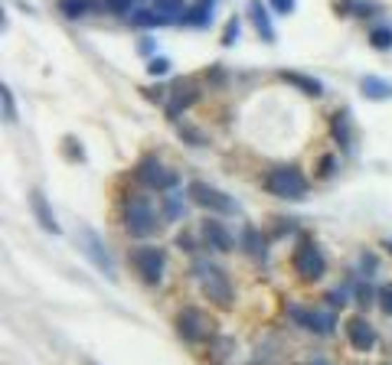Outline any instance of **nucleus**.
Here are the masks:
<instances>
[{"mask_svg": "<svg viewBox=\"0 0 392 365\" xmlns=\"http://www.w3.org/2000/svg\"><path fill=\"white\" fill-rule=\"evenodd\" d=\"M177 333H180V339H187V343H203V339H210L212 326H210V319H206L203 310L190 307L177 317Z\"/></svg>", "mask_w": 392, "mask_h": 365, "instance_id": "6e6552de", "label": "nucleus"}, {"mask_svg": "<svg viewBox=\"0 0 392 365\" xmlns=\"http://www.w3.org/2000/svg\"><path fill=\"white\" fill-rule=\"evenodd\" d=\"M66 147L72 150V160H82V147H79V144L72 141V137H69V141H66Z\"/></svg>", "mask_w": 392, "mask_h": 365, "instance_id": "473e14b6", "label": "nucleus"}, {"mask_svg": "<svg viewBox=\"0 0 392 365\" xmlns=\"http://www.w3.org/2000/svg\"><path fill=\"white\" fill-rule=\"evenodd\" d=\"M242 248L255 258H265V235H259L252 225H245V232H242Z\"/></svg>", "mask_w": 392, "mask_h": 365, "instance_id": "f3484780", "label": "nucleus"}, {"mask_svg": "<svg viewBox=\"0 0 392 365\" xmlns=\"http://www.w3.org/2000/svg\"><path fill=\"white\" fill-rule=\"evenodd\" d=\"M29 202H33V216H36V222L43 225L49 235H59V222L53 219V209H49L46 196H43L39 189H33V193H29Z\"/></svg>", "mask_w": 392, "mask_h": 365, "instance_id": "f8f14e48", "label": "nucleus"}, {"mask_svg": "<svg viewBox=\"0 0 392 365\" xmlns=\"http://www.w3.org/2000/svg\"><path fill=\"white\" fill-rule=\"evenodd\" d=\"M376 300H379V310H383L386 317H392V284H386V287H379V294H376Z\"/></svg>", "mask_w": 392, "mask_h": 365, "instance_id": "b1692460", "label": "nucleus"}, {"mask_svg": "<svg viewBox=\"0 0 392 365\" xmlns=\"http://www.w3.org/2000/svg\"><path fill=\"white\" fill-rule=\"evenodd\" d=\"M271 7H275L278 13H291V10H295V0H271Z\"/></svg>", "mask_w": 392, "mask_h": 365, "instance_id": "c85d7f7f", "label": "nucleus"}, {"mask_svg": "<svg viewBox=\"0 0 392 365\" xmlns=\"http://www.w3.org/2000/svg\"><path fill=\"white\" fill-rule=\"evenodd\" d=\"M88 7H92V0H59V10H62L66 17H72V20L82 17Z\"/></svg>", "mask_w": 392, "mask_h": 365, "instance_id": "aec40b11", "label": "nucleus"}, {"mask_svg": "<svg viewBox=\"0 0 392 365\" xmlns=\"http://www.w3.org/2000/svg\"><path fill=\"white\" fill-rule=\"evenodd\" d=\"M370 43H373L376 49H389L392 46V29L389 27H376L373 33H370Z\"/></svg>", "mask_w": 392, "mask_h": 365, "instance_id": "412c9836", "label": "nucleus"}, {"mask_svg": "<svg viewBox=\"0 0 392 365\" xmlns=\"http://www.w3.org/2000/svg\"><path fill=\"white\" fill-rule=\"evenodd\" d=\"M360 92H363L366 98L383 102V98H392V85H386L383 78H363V82H360Z\"/></svg>", "mask_w": 392, "mask_h": 365, "instance_id": "dca6fc26", "label": "nucleus"}, {"mask_svg": "<svg viewBox=\"0 0 392 365\" xmlns=\"http://www.w3.org/2000/svg\"><path fill=\"white\" fill-rule=\"evenodd\" d=\"M327 261H324V254H320V248H317L311 238H304V242L295 248V271L301 281H317L320 274H324Z\"/></svg>", "mask_w": 392, "mask_h": 365, "instance_id": "39448f33", "label": "nucleus"}, {"mask_svg": "<svg viewBox=\"0 0 392 365\" xmlns=\"http://www.w3.org/2000/svg\"><path fill=\"white\" fill-rule=\"evenodd\" d=\"M383 248H386V252H392V242H383Z\"/></svg>", "mask_w": 392, "mask_h": 365, "instance_id": "72a5a7b5", "label": "nucleus"}, {"mask_svg": "<svg viewBox=\"0 0 392 365\" xmlns=\"http://www.w3.org/2000/svg\"><path fill=\"white\" fill-rule=\"evenodd\" d=\"M346 339H350V346L360 349V352H370L376 346V329L366 323L363 317H353L346 323Z\"/></svg>", "mask_w": 392, "mask_h": 365, "instance_id": "9d476101", "label": "nucleus"}, {"mask_svg": "<svg viewBox=\"0 0 392 365\" xmlns=\"http://www.w3.org/2000/svg\"><path fill=\"white\" fill-rule=\"evenodd\" d=\"M196 274H200L206 297H210L212 303H219V307H229V303H232V284H229V277H226L216 264H206V261L196 264Z\"/></svg>", "mask_w": 392, "mask_h": 365, "instance_id": "20e7f679", "label": "nucleus"}, {"mask_svg": "<svg viewBox=\"0 0 392 365\" xmlns=\"http://www.w3.org/2000/svg\"><path fill=\"white\" fill-rule=\"evenodd\" d=\"M121 222H125L128 235L134 238H147L157 225V212H154V202L147 196H128L125 199V209H121Z\"/></svg>", "mask_w": 392, "mask_h": 365, "instance_id": "f257e3e1", "label": "nucleus"}, {"mask_svg": "<svg viewBox=\"0 0 392 365\" xmlns=\"http://www.w3.org/2000/svg\"><path fill=\"white\" fill-rule=\"evenodd\" d=\"M134 23H137V27H154V23H163V20L157 17L154 10H141V13L134 17Z\"/></svg>", "mask_w": 392, "mask_h": 365, "instance_id": "393cba45", "label": "nucleus"}, {"mask_svg": "<svg viewBox=\"0 0 392 365\" xmlns=\"http://www.w3.org/2000/svg\"><path fill=\"white\" fill-rule=\"evenodd\" d=\"M249 17L252 23H255V29H259L262 39H275V33H271V20H268V10L262 0H249Z\"/></svg>", "mask_w": 392, "mask_h": 365, "instance_id": "4468645a", "label": "nucleus"}, {"mask_svg": "<svg viewBox=\"0 0 392 365\" xmlns=\"http://www.w3.org/2000/svg\"><path fill=\"white\" fill-rule=\"evenodd\" d=\"M108 7L115 10V13H125V10L131 7V0H108Z\"/></svg>", "mask_w": 392, "mask_h": 365, "instance_id": "c756f323", "label": "nucleus"}, {"mask_svg": "<svg viewBox=\"0 0 392 365\" xmlns=\"http://www.w3.org/2000/svg\"><path fill=\"white\" fill-rule=\"evenodd\" d=\"M180 212H183V209H180V202H177V199H170V202H163V216L170 219V222H173V219H180Z\"/></svg>", "mask_w": 392, "mask_h": 365, "instance_id": "cd10ccee", "label": "nucleus"}, {"mask_svg": "<svg viewBox=\"0 0 392 365\" xmlns=\"http://www.w3.org/2000/svg\"><path fill=\"white\" fill-rule=\"evenodd\" d=\"M236 33H239V20H229V29H226V43H232V39H236Z\"/></svg>", "mask_w": 392, "mask_h": 365, "instance_id": "2f4dec72", "label": "nucleus"}, {"mask_svg": "<svg viewBox=\"0 0 392 365\" xmlns=\"http://www.w3.org/2000/svg\"><path fill=\"white\" fill-rule=\"evenodd\" d=\"M210 4H212V0H210Z\"/></svg>", "mask_w": 392, "mask_h": 365, "instance_id": "c9c22d12", "label": "nucleus"}, {"mask_svg": "<svg viewBox=\"0 0 392 365\" xmlns=\"http://www.w3.org/2000/svg\"><path fill=\"white\" fill-rule=\"evenodd\" d=\"M0 95H4V114H7L10 121H13V118H17V108H13V95H10V88H7V85L0 88Z\"/></svg>", "mask_w": 392, "mask_h": 365, "instance_id": "a878e982", "label": "nucleus"}, {"mask_svg": "<svg viewBox=\"0 0 392 365\" xmlns=\"http://www.w3.org/2000/svg\"><path fill=\"white\" fill-rule=\"evenodd\" d=\"M147 72L151 75H167L170 72V62H167V59H151V62H147Z\"/></svg>", "mask_w": 392, "mask_h": 365, "instance_id": "bb28decb", "label": "nucleus"}, {"mask_svg": "<svg viewBox=\"0 0 392 365\" xmlns=\"http://www.w3.org/2000/svg\"><path fill=\"white\" fill-rule=\"evenodd\" d=\"M307 329H314V333H330L334 329V310H311V323Z\"/></svg>", "mask_w": 392, "mask_h": 365, "instance_id": "6ab92c4d", "label": "nucleus"}, {"mask_svg": "<svg viewBox=\"0 0 392 365\" xmlns=\"http://www.w3.org/2000/svg\"><path fill=\"white\" fill-rule=\"evenodd\" d=\"M278 78H285L288 85H295V88H301V92H304V95H311V98H317V95L324 92V88H320V82H314L311 75H301V72H281Z\"/></svg>", "mask_w": 392, "mask_h": 365, "instance_id": "2eb2a0df", "label": "nucleus"}, {"mask_svg": "<svg viewBox=\"0 0 392 365\" xmlns=\"http://www.w3.org/2000/svg\"><path fill=\"white\" fill-rule=\"evenodd\" d=\"M190 199L196 202L200 209H212V212H226L232 216L239 202L229 196V193H222V189H212L210 183H190Z\"/></svg>", "mask_w": 392, "mask_h": 365, "instance_id": "423d86ee", "label": "nucleus"}, {"mask_svg": "<svg viewBox=\"0 0 392 365\" xmlns=\"http://www.w3.org/2000/svg\"><path fill=\"white\" fill-rule=\"evenodd\" d=\"M154 13L161 20H183V0H154Z\"/></svg>", "mask_w": 392, "mask_h": 365, "instance_id": "a211bd4d", "label": "nucleus"}, {"mask_svg": "<svg viewBox=\"0 0 392 365\" xmlns=\"http://www.w3.org/2000/svg\"><path fill=\"white\" fill-rule=\"evenodd\" d=\"M330 170H334V160H330V157H327V160H320V167H317V177H327Z\"/></svg>", "mask_w": 392, "mask_h": 365, "instance_id": "7c9ffc66", "label": "nucleus"}, {"mask_svg": "<svg viewBox=\"0 0 392 365\" xmlns=\"http://www.w3.org/2000/svg\"><path fill=\"white\" fill-rule=\"evenodd\" d=\"M203 235H206V242H210V248H216V252H232V238L229 232L222 228L216 219H206V222L200 225Z\"/></svg>", "mask_w": 392, "mask_h": 365, "instance_id": "ddd939ff", "label": "nucleus"}, {"mask_svg": "<svg viewBox=\"0 0 392 365\" xmlns=\"http://www.w3.org/2000/svg\"><path fill=\"white\" fill-rule=\"evenodd\" d=\"M314 365H327V362H320V359H317V362H314Z\"/></svg>", "mask_w": 392, "mask_h": 365, "instance_id": "f704fd0d", "label": "nucleus"}, {"mask_svg": "<svg viewBox=\"0 0 392 365\" xmlns=\"http://www.w3.org/2000/svg\"><path fill=\"white\" fill-rule=\"evenodd\" d=\"M187 23H190V27H200V23H206V20H210V0H203V7L200 10H190V13H187Z\"/></svg>", "mask_w": 392, "mask_h": 365, "instance_id": "5701e85b", "label": "nucleus"}, {"mask_svg": "<svg viewBox=\"0 0 392 365\" xmlns=\"http://www.w3.org/2000/svg\"><path fill=\"white\" fill-rule=\"evenodd\" d=\"M265 189L268 193H275V196H281V199H304L307 196V179L297 167H275V170H268Z\"/></svg>", "mask_w": 392, "mask_h": 365, "instance_id": "f03ea898", "label": "nucleus"}, {"mask_svg": "<svg viewBox=\"0 0 392 365\" xmlns=\"http://www.w3.org/2000/svg\"><path fill=\"white\" fill-rule=\"evenodd\" d=\"M137 179H141L147 189H173L177 186V173L163 167L154 153H147V157L137 163Z\"/></svg>", "mask_w": 392, "mask_h": 365, "instance_id": "0eeeda50", "label": "nucleus"}, {"mask_svg": "<svg viewBox=\"0 0 392 365\" xmlns=\"http://www.w3.org/2000/svg\"><path fill=\"white\" fill-rule=\"evenodd\" d=\"M131 261H134L137 277H141L147 287H157V284H161L163 268H167V254H163L161 248H154V245H141V248L131 254Z\"/></svg>", "mask_w": 392, "mask_h": 365, "instance_id": "7ed1b4c3", "label": "nucleus"}, {"mask_svg": "<svg viewBox=\"0 0 392 365\" xmlns=\"http://www.w3.org/2000/svg\"><path fill=\"white\" fill-rule=\"evenodd\" d=\"M334 137L340 147H350V134H346V118L344 114H334Z\"/></svg>", "mask_w": 392, "mask_h": 365, "instance_id": "4be33fe9", "label": "nucleus"}, {"mask_svg": "<svg viewBox=\"0 0 392 365\" xmlns=\"http://www.w3.org/2000/svg\"><path fill=\"white\" fill-rule=\"evenodd\" d=\"M79 245H82V252L88 254V261L95 264L98 271L105 274V277H115V264H111V254H108V248L102 245V238H98L92 228H82V235H79Z\"/></svg>", "mask_w": 392, "mask_h": 365, "instance_id": "1a4fd4ad", "label": "nucleus"}, {"mask_svg": "<svg viewBox=\"0 0 392 365\" xmlns=\"http://www.w3.org/2000/svg\"><path fill=\"white\" fill-rule=\"evenodd\" d=\"M193 102H196V88H193V82H173L170 95H167V114L177 118V114L187 111Z\"/></svg>", "mask_w": 392, "mask_h": 365, "instance_id": "9b49d317", "label": "nucleus"}]
</instances>
